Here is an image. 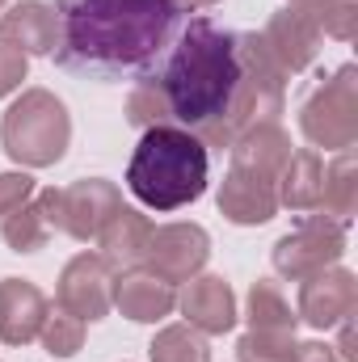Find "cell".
<instances>
[{
	"mask_svg": "<svg viewBox=\"0 0 358 362\" xmlns=\"http://www.w3.org/2000/svg\"><path fill=\"white\" fill-rule=\"evenodd\" d=\"M0 38L13 42L21 55H51L55 51V8L42 0H17L0 13Z\"/></svg>",
	"mask_w": 358,
	"mask_h": 362,
	"instance_id": "obj_17",
	"label": "cell"
},
{
	"mask_svg": "<svg viewBox=\"0 0 358 362\" xmlns=\"http://www.w3.org/2000/svg\"><path fill=\"white\" fill-rule=\"evenodd\" d=\"M299 131L308 135V144L325 148V152H346L358 139V72L354 64L337 68L325 85L304 97L299 105Z\"/></svg>",
	"mask_w": 358,
	"mask_h": 362,
	"instance_id": "obj_5",
	"label": "cell"
},
{
	"mask_svg": "<svg viewBox=\"0 0 358 362\" xmlns=\"http://www.w3.org/2000/svg\"><path fill=\"white\" fill-rule=\"evenodd\" d=\"M321 185H325V156L312 148H299L287 156L282 173L274 181L278 189V206L291 211H321Z\"/></svg>",
	"mask_w": 358,
	"mask_h": 362,
	"instance_id": "obj_18",
	"label": "cell"
},
{
	"mask_svg": "<svg viewBox=\"0 0 358 362\" xmlns=\"http://www.w3.org/2000/svg\"><path fill=\"white\" fill-rule=\"evenodd\" d=\"M207 257H211V236L198 223H165V228H152V236H148L144 270H152L169 286H178V282L198 278Z\"/></svg>",
	"mask_w": 358,
	"mask_h": 362,
	"instance_id": "obj_8",
	"label": "cell"
},
{
	"mask_svg": "<svg viewBox=\"0 0 358 362\" xmlns=\"http://www.w3.org/2000/svg\"><path fill=\"white\" fill-rule=\"evenodd\" d=\"M0 144H4L8 160H17L21 169H47V165L64 160V152L72 144L68 105L51 89H25L4 110Z\"/></svg>",
	"mask_w": 358,
	"mask_h": 362,
	"instance_id": "obj_4",
	"label": "cell"
},
{
	"mask_svg": "<svg viewBox=\"0 0 358 362\" xmlns=\"http://www.w3.org/2000/svg\"><path fill=\"white\" fill-rule=\"evenodd\" d=\"M181 13H198V8H211V4H219V0H173Z\"/></svg>",
	"mask_w": 358,
	"mask_h": 362,
	"instance_id": "obj_32",
	"label": "cell"
},
{
	"mask_svg": "<svg viewBox=\"0 0 358 362\" xmlns=\"http://www.w3.org/2000/svg\"><path fill=\"white\" fill-rule=\"evenodd\" d=\"M211 156L207 144L185 127H148L131 152L127 165V189L148 211H178L207 194Z\"/></svg>",
	"mask_w": 358,
	"mask_h": 362,
	"instance_id": "obj_3",
	"label": "cell"
},
{
	"mask_svg": "<svg viewBox=\"0 0 358 362\" xmlns=\"http://www.w3.org/2000/svg\"><path fill=\"white\" fill-rule=\"evenodd\" d=\"M325 4H329V0H291V8H299V13H308L312 21L321 17V8H325Z\"/></svg>",
	"mask_w": 358,
	"mask_h": 362,
	"instance_id": "obj_31",
	"label": "cell"
},
{
	"mask_svg": "<svg viewBox=\"0 0 358 362\" xmlns=\"http://www.w3.org/2000/svg\"><path fill=\"white\" fill-rule=\"evenodd\" d=\"M358 169H354V148L337 152L333 165H325V185H321V215L350 223L358 206Z\"/></svg>",
	"mask_w": 358,
	"mask_h": 362,
	"instance_id": "obj_20",
	"label": "cell"
},
{
	"mask_svg": "<svg viewBox=\"0 0 358 362\" xmlns=\"http://www.w3.org/2000/svg\"><path fill=\"white\" fill-rule=\"evenodd\" d=\"M148 354H152V362H211V346H207V337L198 329L169 325V329H161L152 337Z\"/></svg>",
	"mask_w": 358,
	"mask_h": 362,
	"instance_id": "obj_23",
	"label": "cell"
},
{
	"mask_svg": "<svg viewBox=\"0 0 358 362\" xmlns=\"http://www.w3.org/2000/svg\"><path fill=\"white\" fill-rule=\"evenodd\" d=\"M110 266L97 257V253H76L64 274H59V286H55V308L72 312L76 320L85 325H97L110 316Z\"/></svg>",
	"mask_w": 358,
	"mask_h": 362,
	"instance_id": "obj_9",
	"label": "cell"
},
{
	"mask_svg": "<svg viewBox=\"0 0 358 362\" xmlns=\"http://www.w3.org/2000/svg\"><path fill=\"white\" fill-rule=\"evenodd\" d=\"M4 4H8V0H0V13H4Z\"/></svg>",
	"mask_w": 358,
	"mask_h": 362,
	"instance_id": "obj_33",
	"label": "cell"
},
{
	"mask_svg": "<svg viewBox=\"0 0 358 362\" xmlns=\"http://www.w3.org/2000/svg\"><path fill=\"white\" fill-rule=\"evenodd\" d=\"M219 211H224L232 223H241V228L266 223V219H274V211H278V189H274V181L262 177V173L232 165L228 177H224V185H219Z\"/></svg>",
	"mask_w": 358,
	"mask_h": 362,
	"instance_id": "obj_15",
	"label": "cell"
},
{
	"mask_svg": "<svg viewBox=\"0 0 358 362\" xmlns=\"http://www.w3.org/2000/svg\"><path fill=\"white\" fill-rule=\"evenodd\" d=\"M148 236H152V219L135 206H118L105 228L97 232V257L110 266V270H131V266H144V249H148Z\"/></svg>",
	"mask_w": 358,
	"mask_h": 362,
	"instance_id": "obj_16",
	"label": "cell"
},
{
	"mask_svg": "<svg viewBox=\"0 0 358 362\" xmlns=\"http://www.w3.org/2000/svg\"><path fill=\"white\" fill-rule=\"evenodd\" d=\"M354 308H358V278L342 266H329V270L299 282L295 316L312 329H337L346 316H354Z\"/></svg>",
	"mask_w": 358,
	"mask_h": 362,
	"instance_id": "obj_10",
	"label": "cell"
},
{
	"mask_svg": "<svg viewBox=\"0 0 358 362\" xmlns=\"http://www.w3.org/2000/svg\"><path fill=\"white\" fill-rule=\"evenodd\" d=\"M295 362H342V358H337L329 346H321V341H308V346H299Z\"/></svg>",
	"mask_w": 358,
	"mask_h": 362,
	"instance_id": "obj_29",
	"label": "cell"
},
{
	"mask_svg": "<svg viewBox=\"0 0 358 362\" xmlns=\"http://www.w3.org/2000/svg\"><path fill=\"white\" fill-rule=\"evenodd\" d=\"M346 253V223L329 215H304L278 245H274V270L291 282H304L312 274L337 266Z\"/></svg>",
	"mask_w": 358,
	"mask_h": 362,
	"instance_id": "obj_7",
	"label": "cell"
},
{
	"mask_svg": "<svg viewBox=\"0 0 358 362\" xmlns=\"http://www.w3.org/2000/svg\"><path fill=\"white\" fill-rule=\"evenodd\" d=\"M110 303L135 325H156L178 308V286H169L144 266H131V270H118V278L110 282Z\"/></svg>",
	"mask_w": 358,
	"mask_h": 362,
	"instance_id": "obj_12",
	"label": "cell"
},
{
	"mask_svg": "<svg viewBox=\"0 0 358 362\" xmlns=\"http://www.w3.org/2000/svg\"><path fill=\"white\" fill-rule=\"evenodd\" d=\"M169 122L194 131L207 148H232L245 131L278 122L287 76L258 34L219 30L211 17H190L161 72H152Z\"/></svg>",
	"mask_w": 358,
	"mask_h": 362,
	"instance_id": "obj_1",
	"label": "cell"
},
{
	"mask_svg": "<svg viewBox=\"0 0 358 362\" xmlns=\"http://www.w3.org/2000/svg\"><path fill=\"white\" fill-rule=\"evenodd\" d=\"M228 152H232V165H236V169H253V173H262V177L278 181L287 156H291V135H287L278 122H262V127L245 131Z\"/></svg>",
	"mask_w": 358,
	"mask_h": 362,
	"instance_id": "obj_19",
	"label": "cell"
},
{
	"mask_svg": "<svg viewBox=\"0 0 358 362\" xmlns=\"http://www.w3.org/2000/svg\"><path fill=\"white\" fill-rule=\"evenodd\" d=\"M0 236H4V245H8L13 253H38V249L51 240V223H47L38 198H34V202H21L17 211H8V215L0 219Z\"/></svg>",
	"mask_w": 358,
	"mask_h": 362,
	"instance_id": "obj_22",
	"label": "cell"
},
{
	"mask_svg": "<svg viewBox=\"0 0 358 362\" xmlns=\"http://www.w3.org/2000/svg\"><path fill=\"white\" fill-rule=\"evenodd\" d=\"M258 38H262V47L270 51V59L282 68V76H295V72H304V68L316 59L325 34H321V25H316L308 13L282 8V13L270 17L266 30H262Z\"/></svg>",
	"mask_w": 358,
	"mask_h": 362,
	"instance_id": "obj_11",
	"label": "cell"
},
{
	"mask_svg": "<svg viewBox=\"0 0 358 362\" xmlns=\"http://www.w3.org/2000/svg\"><path fill=\"white\" fill-rule=\"evenodd\" d=\"M299 341L295 333H266V329H249L236 346L241 362H295Z\"/></svg>",
	"mask_w": 358,
	"mask_h": 362,
	"instance_id": "obj_25",
	"label": "cell"
},
{
	"mask_svg": "<svg viewBox=\"0 0 358 362\" xmlns=\"http://www.w3.org/2000/svg\"><path fill=\"white\" fill-rule=\"evenodd\" d=\"M299 316L291 312L282 286L274 278H258L249 286V329H266V333H295Z\"/></svg>",
	"mask_w": 358,
	"mask_h": 362,
	"instance_id": "obj_21",
	"label": "cell"
},
{
	"mask_svg": "<svg viewBox=\"0 0 358 362\" xmlns=\"http://www.w3.org/2000/svg\"><path fill=\"white\" fill-rule=\"evenodd\" d=\"M354 0H329L325 8H321V17H316V25H321V34H329V38H337V42H350L354 38Z\"/></svg>",
	"mask_w": 358,
	"mask_h": 362,
	"instance_id": "obj_26",
	"label": "cell"
},
{
	"mask_svg": "<svg viewBox=\"0 0 358 362\" xmlns=\"http://www.w3.org/2000/svg\"><path fill=\"white\" fill-rule=\"evenodd\" d=\"M342 362H358V354H354V325H350V316L342 320Z\"/></svg>",
	"mask_w": 358,
	"mask_h": 362,
	"instance_id": "obj_30",
	"label": "cell"
},
{
	"mask_svg": "<svg viewBox=\"0 0 358 362\" xmlns=\"http://www.w3.org/2000/svg\"><path fill=\"white\" fill-rule=\"evenodd\" d=\"M38 206H42L51 232H68L72 240H97L105 219L122 206V189L105 177H85L64 189H55V185L42 189Z\"/></svg>",
	"mask_w": 358,
	"mask_h": 362,
	"instance_id": "obj_6",
	"label": "cell"
},
{
	"mask_svg": "<svg viewBox=\"0 0 358 362\" xmlns=\"http://www.w3.org/2000/svg\"><path fill=\"white\" fill-rule=\"evenodd\" d=\"M38 341H42V350L51 358H72L85 346V320H76L64 308H51L47 320H42V329H38Z\"/></svg>",
	"mask_w": 358,
	"mask_h": 362,
	"instance_id": "obj_24",
	"label": "cell"
},
{
	"mask_svg": "<svg viewBox=\"0 0 358 362\" xmlns=\"http://www.w3.org/2000/svg\"><path fill=\"white\" fill-rule=\"evenodd\" d=\"M181 8L173 0H59L55 64L93 81H131L165 55Z\"/></svg>",
	"mask_w": 358,
	"mask_h": 362,
	"instance_id": "obj_2",
	"label": "cell"
},
{
	"mask_svg": "<svg viewBox=\"0 0 358 362\" xmlns=\"http://www.w3.org/2000/svg\"><path fill=\"white\" fill-rule=\"evenodd\" d=\"M51 303L47 295L25 278H0V341L4 346H30L38 341V329L47 320Z\"/></svg>",
	"mask_w": 358,
	"mask_h": 362,
	"instance_id": "obj_14",
	"label": "cell"
},
{
	"mask_svg": "<svg viewBox=\"0 0 358 362\" xmlns=\"http://www.w3.org/2000/svg\"><path fill=\"white\" fill-rule=\"evenodd\" d=\"M25 68H30V55H21L13 42H4V38H0V97H8V93L21 89Z\"/></svg>",
	"mask_w": 358,
	"mask_h": 362,
	"instance_id": "obj_27",
	"label": "cell"
},
{
	"mask_svg": "<svg viewBox=\"0 0 358 362\" xmlns=\"http://www.w3.org/2000/svg\"><path fill=\"white\" fill-rule=\"evenodd\" d=\"M34 198V177L30 173H0V219L17 211L21 202Z\"/></svg>",
	"mask_w": 358,
	"mask_h": 362,
	"instance_id": "obj_28",
	"label": "cell"
},
{
	"mask_svg": "<svg viewBox=\"0 0 358 362\" xmlns=\"http://www.w3.org/2000/svg\"><path fill=\"white\" fill-rule=\"evenodd\" d=\"M178 308L185 312V325L198 329L202 337H219L236 325V295L219 274L190 278L185 291L178 295Z\"/></svg>",
	"mask_w": 358,
	"mask_h": 362,
	"instance_id": "obj_13",
	"label": "cell"
}]
</instances>
